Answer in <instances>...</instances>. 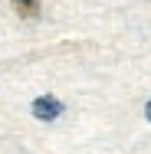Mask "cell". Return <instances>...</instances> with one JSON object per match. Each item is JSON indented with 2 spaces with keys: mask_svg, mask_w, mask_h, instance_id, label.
<instances>
[{
  "mask_svg": "<svg viewBox=\"0 0 151 154\" xmlns=\"http://www.w3.org/2000/svg\"><path fill=\"white\" fill-rule=\"evenodd\" d=\"M13 3V10L20 13V17H27V20H36L39 17V0H10Z\"/></svg>",
  "mask_w": 151,
  "mask_h": 154,
  "instance_id": "obj_2",
  "label": "cell"
},
{
  "mask_svg": "<svg viewBox=\"0 0 151 154\" xmlns=\"http://www.w3.org/2000/svg\"><path fill=\"white\" fill-rule=\"evenodd\" d=\"M145 118H148V122H151V102H148V105H145Z\"/></svg>",
  "mask_w": 151,
  "mask_h": 154,
  "instance_id": "obj_3",
  "label": "cell"
},
{
  "mask_svg": "<svg viewBox=\"0 0 151 154\" xmlns=\"http://www.w3.org/2000/svg\"><path fill=\"white\" fill-rule=\"evenodd\" d=\"M33 115H36L39 122H53V118L62 115V102L53 98V95H39V98L33 102Z\"/></svg>",
  "mask_w": 151,
  "mask_h": 154,
  "instance_id": "obj_1",
  "label": "cell"
}]
</instances>
